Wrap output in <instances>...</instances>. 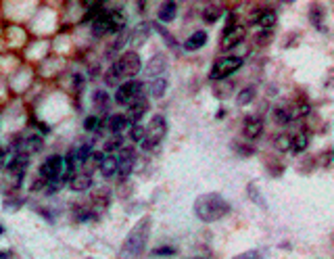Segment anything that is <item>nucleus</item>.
I'll return each instance as SVG.
<instances>
[{
	"label": "nucleus",
	"mask_w": 334,
	"mask_h": 259,
	"mask_svg": "<svg viewBox=\"0 0 334 259\" xmlns=\"http://www.w3.org/2000/svg\"><path fill=\"white\" fill-rule=\"evenodd\" d=\"M228 211H230V203L217 193L200 194L195 201V215L205 224L221 220L224 215H228Z\"/></svg>",
	"instance_id": "nucleus-1"
},
{
	"label": "nucleus",
	"mask_w": 334,
	"mask_h": 259,
	"mask_svg": "<svg viewBox=\"0 0 334 259\" xmlns=\"http://www.w3.org/2000/svg\"><path fill=\"white\" fill-rule=\"evenodd\" d=\"M140 69H142L140 55L138 53H124L105 73V84L107 86H119L121 79H132Z\"/></svg>",
	"instance_id": "nucleus-2"
},
{
	"label": "nucleus",
	"mask_w": 334,
	"mask_h": 259,
	"mask_svg": "<svg viewBox=\"0 0 334 259\" xmlns=\"http://www.w3.org/2000/svg\"><path fill=\"white\" fill-rule=\"evenodd\" d=\"M148 236H150V217H142V220L132 228V232L128 234L124 247H121L124 257H138L144 251Z\"/></svg>",
	"instance_id": "nucleus-3"
},
{
	"label": "nucleus",
	"mask_w": 334,
	"mask_h": 259,
	"mask_svg": "<svg viewBox=\"0 0 334 259\" xmlns=\"http://www.w3.org/2000/svg\"><path fill=\"white\" fill-rule=\"evenodd\" d=\"M167 134V122L163 115H155L153 119H150L148 128H144V138L142 142H140V146L144 148V151H153V148L163 140V136Z\"/></svg>",
	"instance_id": "nucleus-4"
},
{
	"label": "nucleus",
	"mask_w": 334,
	"mask_h": 259,
	"mask_svg": "<svg viewBox=\"0 0 334 259\" xmlns=\"http://www.w3.org/2000/svg\"><path fill=\"white\" fill-rule=\"evenodd\" d=\"M142 82L138 79H126L124 84L117 86V92H115V103L117 105H132L136 98L142 96Z\"/></svg>",
	"instance_id": "nucleus-5"
},
{
	"label": "nucleus",
	"mask_w": 334,
	"mask_h": 259,
	"mask_svg": "<svg viewBox=\"0 0 334 259\" xmlns=\"http://www.w3.org/2000/svg\"><path fill=\"white\" fill-rule=\"evenodd\" d=\"M240 67H242V57H224V59H219V61H215L209 77L219 82V79H226L232 73H236Z\"/></svg>",
	"instance_id": "nucleus-6"
},
{
	"label": "nucleus",
	"mask_w": 334,
	"mask_h": 259,
	"mask_svg": "<svg viewBox=\"0 0 334 259\" xmlns=\"http://www.w3.org/2000/svg\"><path fill=\"white\" fill-rule=\"evenodd\" d=\"M61 172H63V157L59 155H50L44 159V163L40 165V178H44L46 182L59 180Z\"/></svg>",
	"instance_id": "nucleus-7"
},
{
	"label": "nucleus",
	"mask_w": 334,
	"mask_h": 259,
	"mask_svg": "<svg viewBox=\"0 0 334 259\" xmlns=\"http://www.w3.org/2000/svg\"><path fill=\"white\" fill-rule=\"evenodd\" d=\"M134 163H136V151H134V146L121 148L119 155H117V176H119V178H128V176L132 174V169H134Z\"/></svg>",
	"instance_id": "nucleus-8"
},
{
	"label": "nucleus",
	"mask_w": 334,
	"mask_h": 259,
	"mask_svg": "<svg viewBox=\"0 0 334 259\" xmlns=\"http://www.w3.org/2000/svg\"><path fill=\"white\" fill-rule=\"evenodd\" d=\"M245 27L242 25H236V27H232L230 32H224V36H221V51H234V48L242 42V40H245Z\"/></svg>",
	"instance_id": "nucleus-9"
},
{
	"label": "nucleus",
	"mask_w": 334,
	"mask_h": 259,
	"mask_svg": "<svg viewBox=\"0 0 334 259\" xmlns=\"http://www.w3.org/2000/svg\"><path fill=\"white\" fill-rule=\"evenodd\" d=\"M27 165H29V157H27V155H15L11 161L6 163V174L13 176V178H17V182H21V178H23V174H25Z\"/></svg>",
	"instance_id": "nucleus-10"
},
{
	"label": "nucleus",
	"mask_w": 334,
	"mask_h": 259,
	"mask_svg": "<svg viewBox=\"0 0 334 259\" xmlns=\"http://www.w3.org/2000/svg\"><path fill=\"white\" fill-rule=\"evenodd\" d=\"M150 29H153V27H150V23H140V25H136L134 29H132L130 36H128V42H130V46H132V53H134L136 48H140V46L146 42Z\"/></svg>",
	"instance_id": "nucleus-11"
},
{
	"label": "nucleus",
	"mask_w": 334,
	"mask_h": 259,
	"mask_svg": "<svg viewBox=\"0 0 334 259\" xmlns=\"http://www.w3.org/2000/svg\"><path fill=\"white\" fill-rule=\"evenodd\" d=\"M146 111H148V101H146V98H144V96L136 98V101L132 103V105H128V115H126L128 124L136 126V124H138V119L142 117Z\"/></svg>",
	"instance_id": "nucleus-12"
},
{
	"label": "nucleus",
	"mask_w": 334,
	"mask_h": 259,
	"mask_svg": "<svg viewBox=\"0 0 334 259\" xmlns=\"http://www.w3.org/2000/svg\"><path fill=\"white\" fill-rule=\"evenodd\" d=\"M167 69V57H165V53H157L150 61L146 63V75L148 77H159L161 73H163Z\"/></svg>",
	"instance_id": "nucleus-13"
},
{
	"label": "nucleus",
	"mask_w": 334,
	"mask_h": 259,
	"mask_svg": "<svg viewBox=\"0 0 334 259\" xmlns=\"http://www.w3.org/2000/svg\"><path fill=\"white\" fill-rule=\"evenodd\" d=\"M263 132V122L259 117H247L245 119V126H242V134H245V138H249V140H255V138H259Z\"/></svg>",
	"instance_id": "nucleus-14"
},
{
	"label": "nucleus",
	"mask_w": 334,
	"mask_h": 259,
	"mask_svg": "<svg viewBox=\"0 0 334 259\" xmlns=\"http://www.w3.org/2000/svg\"><path fill=\"white\" fill-rule=\"evenodd\" d=\"M276 21H278V15L274 13V11H259V13H255L253 15V19H251V23H255V25H261L266 32H269L271 27L276 25Z\"/></svg>",
	"instance_id": "nucleus-15"
},
{
	"label": "nucleus",
	"mask_w": 334,
	"mask_h": 259,
	"mask_svg": "<svg viewBox=\"0 0 334 259\" xmlns=\"http://www.w3.org/2000/svg\"><path fill=\"white\" fill-rule=\"evenodd\" d=\"M92 186V176H90L88 172H79V174H73L71 180H69V188H71L73 193H84L88 191V188Z\"/></svg>",
	"instance_id": "nucleus-16"
},
{
	"label": "nucleus",
	"mask_w": 334,
	"mask_h": 259,
	"mask_svg": "<svg viewBox=\"0 0 334 259\" xmlns=\"http://www.w3.org/2000/svg\"><path fill=\"white\" fill-rule=\"evenodd\" d=\"M107 34H113V29H111V23H109V17H107V11H103L92 23V36L94 38H103Z\"/></svg>",
	"instance_id": "nucleus-17"
},
{
	"label": "nucleus",
	"mask_w": 334,
	"mask_h": 259,
	"mask_svg": "<svg viewBox=\"0 0 334 259\" xmlns=\"http://www.w3.org/2000/svg\"><path fill=\"white\" fill-rule=\"evenodd\" d=\"M98 167H100V174H103L105 178H113L117 174V155H105Z\"/></svg>",
	"instance_id": "nucleus-18"
},
{
	"label": "nucleus",
	"mask_w": 334,
	"mask_h": 259,
	"mask_svg": "<svg viewBox=\"0 0 334 259\" xmlns=\"http://www.w3.org/2000/svg\"><path fill=\"white\" fill-rule=\"evenodd\" d=\"M176 13H178V4L176 2H163L159 6V21H163V23H169V21H174L176 19Z\"/></svg>",
	"instance_id": "nucleus-19"
},
{
	"label": "nucleus",
	"mask_w": 334,
	"mask_h": 259,
	"mask_svg": "<svg viewBox=\"0 0 334 259\" xmlns=\"http://www.w3.org/2000/svg\"><path fill=\"white\" fill-rule=\"evenodd\" d=\"M126 126H128L126 115H111V117L107 119V128H109L111 136L121 134V130H126Z\"/></svg>",
	"instance_id": "nucleus-20"
},
{
	"label": "nucleus",
	"mask_w": 334,
	"mask_h": 259,
	"mask_svg": "<svg viewBox=\"0 0 334 259\" xmlns=\"http://www.w3.org/2000/svg\"><path fill=\"white\" fill-rule=\"evenodd\" d=\"M205 44H207V34L205 32H195L184 42V48L186 51H199V48L205 46Z\"/></svg>",
	"instance_id": "nucleus-21"
},
{
	"label": "nucleus",
	"mask_w": 334,
	"mask_h": 259,
	"mask_svg": "<svg viewBox=\"0 0 334 259\" xmlns=\"http://www.w3.org/2000/svg\"><path fill=\"white\" fill-rule=\"evenodd\" d=\"M107 17H109V23H111V29L115 32H121V27L126 25V15L124 11H107Z\"/></svg>",
	"instance_id": "nucleus-22"
},
{
	"label": "nucleus",
	"mask_w": 334,
	"mask_h": 259,
	"mask_svg": "<svg viewBox=\"0 0 334 259\" xmlns=\"http://www.w3.org/2000/svg\"><path fill=\"white\" fill-rule=\"evenodd\" d=\"M165 90H167V79L165 77H155L148 86V94L155 96V98H161L165 94Z\"/></svg>",
	"instance_id": "nucleus-23"
},
{
	"label": "nucleus",
	"mask_w": 334,
	"mask_h": 259,
	"mask_svg": "<svg viewBox=\"0 0 334 259\" xmlns=\"http://www.w3.org/2000/svg\"><path fill=\"white\" fill-rule=\"evenodd\" d=\"M307 144H309V138H307L305 132L295 134V136H292V140H290V148H292L295 153H303V151L307 148Z\"/></svg>",
	"instance_id": "nucleus-24"
},
{
	"label": "nucleus",
	"mask_w": 334,
	"mask_h": 259,
	"mask_svg": "<svg viewBox=\"0 0 334 259\" xmlns=\"http://www.w3.org/2000/svg\"><path fill=\"white\" fill-rule=\"evenodd\" d=\"M219 15H221V6L219 4H207L203 8V19L207 23H215L219 19Z\"/></svg>",
	"instance_id": "nucleus-25"
},
{
	"label": "nucleus",
	"mask_w": 334,
	"mask_h": 259,
	"mask_svg": "<svg viewBox=\"0 0 334 259\" xmlns=\"http://www.w3.org/2000/svg\"><path fill=\"white\" fill-rule=\"evenodd\" d=\"M92 101H94V107L100 109V111H107V109H109V94H107V90H94Z\"/></svg>",
	"instance_id": "nucleus-26"
},
{
	"label": "nucleus",
	"mask_w": 334,
	"mask_h": 259,
	"mask_svg": "<svg viewBox=\"0 0 334 259\" xmlns=\"http://www.w3.org/2000/svg\"><path fill=\"white\" fill-rule=\"evenodd\" d=\"M274 119H276V124H282V126H286L292 122V113H290V109H284V107H280L274 111Z\"/></svg>",
	"instance_id": "nucleus-27"
},
{
	"label": "nucleus",
	"mask_w": 334,
	"mask_h": 259,
	"mask_svg": "<svg viewBox=\"0 0 334 259\" xmlns=\"http://www.w3.org/2000/svg\"><path fill=\"white\" fill-rule=\"evenodd\" d=\"M124 144V138H121V134H117V136H113L109 142H105V146H103V153H113V151H121V146Z\"/></svg>",
	"instance_id": "nucleus-28"
},
{
	"label": "nucleus",
	"mask_w": 334,
	"mask_h": 259,
	"mask_svg": "<svg viewBox=\"0 0 334 259\" xmlns=\"http://www.w3.org/2000/svg\"><path fill=\"white\" fill-rule=\"evenodd\" d=\"M253 98H255V88L249 86V88H245V90H240V94L236 96V103L240 107H245V105H249L253 101Z\"/></svg>",
	"instance_id": "nucleus-29"
},
{
	"label": "nucleus",
	"mask_w": 334,
	"mask_h": 259,
	"mask_svg": "<svg viewBox=\"0 0 334 259\" xmlns=\"http://www.w3.org/2000/svg\"><path fill=\"white\" fill-rule=\"evenodd\" d=\"M290 140H292L290 134H278L276 140H274V144H276V148H278L280 153H286L288 148H290Z\"/></svg>",
	"instance_id": "nucleus-30"
},
{
	"label": "nucleus",
	"mask_w": 334,
	"mask_h": 259,
	"mask_svg": "<svg viewBox=\"0 0 334 259\" xmlns=\"http://www.w3.org/2000/svg\"><path fill=\"white\" fill-rule=\"evenodd\" d=\"M126 42H128V36H126V34H119V36L113 40V44L107 48V57H113L115 51H121V46H124Z\"/></svg>",
	"instance_id": "nucleus-31"
},
{
	"label": "nucleus",
	"mask_w": 334,
	"mask_h": 259,
	"mask_svg": "<svg viewBox=\"0 0 334 259\" xmlns=\"http://www.w3.org/2000/svg\"><path fill=\"white\" fill-rule=\"evenodd\" d=\"M324 6H318V4H313L311 6V23L316 25V27H320V29H324L322 27V21H324Z\"/></svg>",
	"instance_id": "nucleus-32"
},
{
	"label": "nucleus",
	"mask_w": 334,
	"mask_h": 259,
	"mask_svg": "<svg viewBox=\"0 0 334 259\" xmlns=\"http://www.w3.org/2000/svg\"><path fill=\"white\" fill-rule=\"evenodd\" d=\"M128 136H130V140H132V142H142V138H144V128L140 126V124L132 126V128H130V132H128Z\"/></svg>",
	"instance_id": "nucleus-33"
},
{
	"label": "nucleus",
	"mask_w": 334,
	"mask_h": 259,
	"mask_svg": "<svg viewBox=\"0 0 334 259\" xmlns=\"http://www.w3.org/2000/svg\"><path fill=\"white\" fill-rule=\"evenodd\" d=\"M100 13H103V6H100V4H92V6L88 8V13H86V17H84V21H86V23H88V21H94V19H96Z\"/></svg>",
	"instance_id": "nucleus-34"
},
{
	"label": "nucleus",
	"mask_w": 334,
	"mask_h": 259,
	"mask_svg": "<svg viewBox=\"0 0 334 259\" xmlns=\"http://www.w3.org/2000/svg\"><path fill=\"white\" fill-rule=\"evenodd\" d=\"M150 27H155V29H159V32H161V36H163V40H165V42L171 46V48H178V42H176V40L174 38H171V34L169 32H165V29L163 27H161L159 23H153V25H150Z\"/></svg>",
	"instance_id": "nucleus-35"
},
{
	"label": "nucleus",
	"mask_w": 334,
	"mask_h": 259,
	"mask_svg": "<svg viewBox=\"0 0 334 259\" xmlns=\"http://www.w3.org/2000/svg\"><path fill=\"white\" fill-rule=\"evenodd\" d=\"M232 259H266V257H263L261 251H247V253H240L236 257H232Z\"/></svg>",
	"instance_id": "nucleus-36"
},
{
	"label": "nucleus",
	"mask_w": 334,
	"mask_h": 259,
	"mask_svg": "<svg viewBox=\"0 0 334 259\" xmlns=\"http://www.w3.org/2000/svg\"><path fill=\"white\" fill-rule=\"evenodd\" d=\"M84 128L88 130V132H94V130L98 128V117H94V115L86 117V122H84Z\"/></svg>",
	"instance_id": "nucleus-37"
},
{
	"label": "nucleus",
	"mask_w": 334,
	"mask_h": 259,
	"mask_svg": "<svg viewBox=\"0 0 334 259\" xmlns=\"http://www.w3.org/2000/svg\"><path fill=\"white\" fill-rule=\"evenodd\" d=\"M174 253H176V249H174V247H159V249H155V251H153V255H155V257L174 255Z\"/></svg>",
	"instance_id": "nucleus-38"
},
{
	"label": "nucleus",
	"mask_w": 334,
	"mask_h": 259,
	"mask_svg": "<svg viewBox=\"0 0 334 259\" xmlns=\"http://www.w3.org/2000/svg\"><path fill=\"white\" fill-rule=\"evenodd\" d=\"M255 42H257V44H269V42H271V32H261V34H257Z\"/></svg>",
	"instance_id": "nucleus-39"
},
{
	"label": "nucleus",
	"mask_w": 334,
	"mask_h": 259,
	"mask_svg": "<svg viewBox=\"0 0 334 259\" xmlns=\"http://www.w3.org/2000/svg\"><path fill=\"white\" fill-rule=\"evenodd\" d=\"M46 184H48V182L44 180V178H38V180L32 182V191H36V193H38V191H44V186H46Z\"/></svg>",
	"instance_id": "nucleus-40"
},
{
	"label": "nucleus",
	"mask_w": 334,
	"mask_h": 259,
	"mask_svg": "<svg viewBox=\"0 0 334 259\" xmlns=\"http://www.w3.org/2000/svg\"><path fill=\"white\" fill-rule=\"evenodd\" d=\"M232 27H236V15H234V13H230V15H228V21H226L224 32H230Z\"/></svg>",
	"instance_id": "nucleus-41"
},
{
	"label": "nucleus",
	"mask_w": 334,
	"mask_h": 259,
	"mask_svg": "<svg viewBox=\"0 0 334 259\" xmlns=\"http://www.w3.org/2000/svg\"><path fill=\"white\" fill-rule=\"evenodd\" d=\"M4 161H6V148L0 146V169L4 167Z\"/></svg>",
	"instance_id": "nucleus-42"
},
{
	"label": "nucleus",
	"mask_w": 334,
	"mask_h": 259,
	"mask_svg": "<svg viewBox=\"0 0 334 259\" xmlns=\"http://www.w3.org/2000/svg\"><path fill=\"white\" fill-rule=\"evenodd\" d=\"M8 257V251H0V259H6Z\"/></svg>",
	"instance_id": "nucleus-43"
},
{
	"label": "nucleus",
	"mask_w": 334,
	"mask_h": 259,
	"mask_svg": "<svg viewBox=\"0 0 334 259\" xmlns=\"http://www.w3.org/2000/svg\"><path fill=\"white\" fill-rule=\"evenodd\" d=\"M2 232H4V228H2V226H0V234H2Z\"/></svg>",
	"instance_id": "nucleus-44"
}]
</instances>
